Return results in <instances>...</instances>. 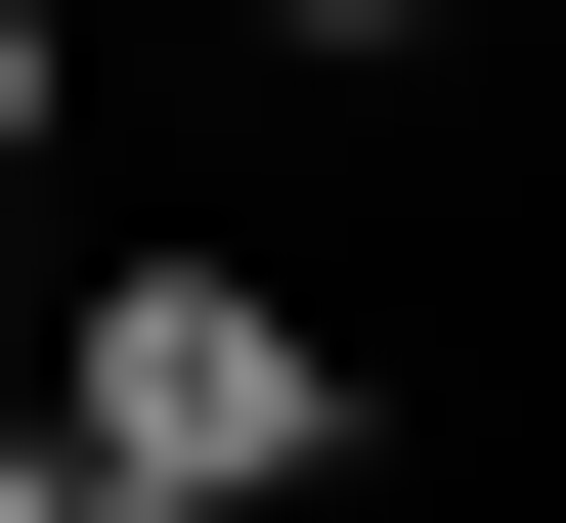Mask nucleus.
<instances>
[{"label": "nucleus", "mask_w": 566, "mask_h": 523, "mask_svg": "<svg viewBox=\"0 0 566 523\" xmlns=\"http://www.w3.org/2000/svg\"><path fill=\"white\" fill-rule=\"evenodd\" d=\"M44 437L132 480V523H305V480H349V305H305V262H87Z\"/></svg>", "instance_id": "1"}, {"label": "nucleus", "mask_w": 566, "mask_h": 523, "mask_svg": "<svg viewBox=\"0 0 566 523\" xmlns=\"http://www.w3.org/2000/svg\"><path fill=\"white\" fill-rule=\"evenodd\" d=\"M0 523H132V480H87V437H44V393H0Z\"/></svg>", "instance_id": "2"}, {"label": "nucleus", "mask_w": 566, "mask_h": 523, "mask_svg": "<svg viewBox=\"0 0 566 523\" xmlns=\"http://www.w3.org/2000/svg\"><path fill=\"white\" fill-rule=\"evenodd\" d=\"M0 175H44V0H0Z\"/></svg>", "instance_id": "3"}]
</instances>
